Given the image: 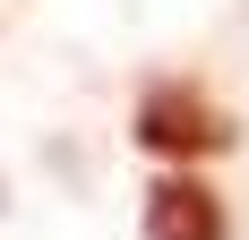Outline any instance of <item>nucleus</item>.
Wrapping results in <instances>:
<instances>
[{
    "label": "nucleus",
    "mask_w": 249,
    "mask_h": 240,
    "mask_svg": "<svg viewBox=\"0 0 249 240\" xmlns=\"http://www.w3.org/2000/svg\"><path fill=\"white\" fill-rule=\"evenodd\" d=\"M232 137H241V129H232L198 86H146V103H138V146H146V154H163V163L224 154Z\"/></svg>",
    "instance_id": "obj_1"
},
{
    "label": "nucleus",
    "mask_w": 249,
    "mask_h": 240,
    "mask_svg": "<svg viewBox=\"0 0 249 240\" xmlns=\"http://www.w3.org/2000/svg\"><path fill=\"white\" fill-rule=\"evenodd\" d=\"M224 197L206 189L198 171H172L146 189V240H224Z\"/></svg>",
    "instance_id": "obj_2"
}]
</instances>
